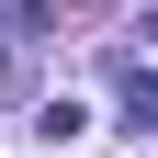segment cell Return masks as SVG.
<instances>
[{"mask_svg":"<svg viewBox=\"0 0 158 158\" xmlns=\"http://www.w3.org/2000/svg\"><path fill=\"white\" fill-rule=\"evenodd\" d=\"M135 45H158V11H147V23H135Z\"/></svg>","mask_w":158,"mask_h":158,"instance_id":"cell-1","label":"cell"}]
</instances>
